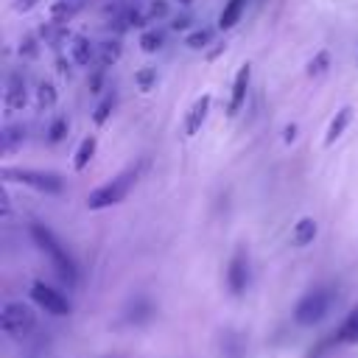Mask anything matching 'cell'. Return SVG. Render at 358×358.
Segmentation results:
<instances>
[{"label": "cell", "instance_id": "6da1fadb", "mask_svg": "<svg viewBox=\"0 0 358 358\" xmlns=\"http://www.w3.org/2000/svg\"><path fill=\"white\" fill-rule=\"evenodd\" d=\"M31 238H34V243L48 255V260L53 263L56 274H59L67 285H73L76 277H78V271H76V263H73V257L67 255V249L56 241V235H53L45 224H31Z\"/></svg>", "mask_w": 358, "mask_h": 358}, {"label": "cell", "instance_id": "7a4b0ae2", "mask_svg": "<svg viewBox=\"0 0 358 358\" xmlns=\"http://www.w3.org/2000/svg\"><path fill=\"white\" fill-rule=\"evenodd\" d=\"M134 179H137V168H129V171L117 173L112 182H106V185L95 187V190L87 196V207H90V210H103V207L120 204V201L129 196V190H131Z\"/></svg>", "mask_w": 358, "mask_h": 358}, {"label": "cell", "instance_id": "3957f363", "mask_svg": "<svg viewBox=\"0 0 358 358\" xmlns=\"http://www.w3.org/2000/svg\"><path fill=\"white\" fill-rule=\"evenodd\" d=\"M0 176L6 182H20L25 187H34L39 193H62L64 185L56 173H45V171H31V168H3Z\"/></svg>", "mask_w": 358, "mask_h": 358}, {"label": "cell", "instance_id": "277c9868", "mask_svg": "<svg viewBox=\"0 0 358 358\" xmlns=\"http://www.w3.org/2000/svg\"><path fill=\"white\" fill-rule=\"evenodd\" d=\"M330 299H333V296H330V291H324V288L310 291L308 296H302L299 305H296V310H294L296 324H302V327L319 324V322L324 319V313L330 310Z\"/></svg>", "mask_w": 358, "mask_h": 358}, {"label": "cell", "instance_id": "5b68a950", "mask_svg": "<svg viewBox=\"0 0 358 358\" xmlns=\"http://www.w3.org/2000/svg\"><path fill=\"white\" fill-rule=\"evenodd\" d=\"M36 319H34V310L22 302H6L3 310H0V327L8 333V336H28L34 330Z\"/></svg>", "mask_w": 358, "mask_h": 358}, {"label": "cell", "instance_id": "8992f818", "mask_svg": "<svg viewBox=\"0 0 358 358\" xmlns=\"http://www.w3.org/2000/svg\"><path fill=\"white\" fill-rule=\"evenodd\" d=\"M31 299L39 308H45L48 313H53V316H67L70 313V302L59 291H53L50 285H45V282H34L31 285Z\"/></svg>", "mask_w": 358, "mask_h": 358}, {"label": "cell", "instance_id": "52a82bcc", "mask_svg": "<svg viewBox=\"0 0 358 358\" xmlns=\"http://www.w3.org/2000/svg\"><path fill=\"white\" fill-rule=\"evenodd\" d=\"M227 285L232 294H243L249 285V260H246L243 249H238L227 266Z\"/></svg>", "mask_w": 358, "mask_h": 358}, {"label": "cell", "instance_id": "ba28073f", "mask_svg": "<svg viewBox=\"0 0 358 358\" xmlns=\"http://www.w3.org/2000/svg\"><path fill=\"white\" fill-rule=\"evenodd\" d=\"M249 78H252V67L249 64H241V70L235 73V81H232V95H229V103H227V115L235 117L246 101V90H249Z\"/></svg>", "mask_w": 358, "mask_h": 358}, {"label": "cell", "instance_id": "9c48e42d", "mask_svg": "<svg viewBox=\"0 0 358 358\" xmlns=\"http://www.w3.org/2000/svg\"><path fill=\"white\" fill-rule=\"evenodd\" d=\"M210 103H213V98H210V95H199V98L193 101V106L187 109V117H185V134H187V137H193V134L201 129V123L207 120Z\"/></svg>", "mask_w": 358, "mask_h": 358}, {"label": "cell", "instance_id": "30bf717a", "mask_svg": "<svg viewBox=\"0 0 358 358\" xmlns=\"http://www.w3.org/2000/svg\"><path fill=\"white\" fill-rule=\"evenodd\" d=\"M81 8H84V0H56V3L50 6V22H53V25H64V22H70Z\"/></svg>", "mask_w": 358, "mask_h": 358}, {"label": "cell", "instance_id": "8fae6325", "mask_svg": "<svg viewBox=\"0 0 358 358\" xmlns=\"http://www.w3.org/2000/svg\"><path fill=\"white\" fill-rule=\"evenodd\" d=\"M28 101V92H25V78L20 73H11L8 78V92H6V103L8 109H22Z\"/></svg>", "mask_w": 358, "mask_h": 358}, {"label": "cell", "instance_id": "7c38bea8", "mask_svg": "<svg viewBox=\"0 0 358 358\" xmlns=\"http://www.w3.org/2000/svg\"><path fill=\"white\" fill-rule=\"evenodd\" d=\"M350 120H352V109H350V106H341V109L336 112V117L330 120L327 131H324V145H333V143L344 134V129L350 126Z\"/></svg>", "mask_w": 358, "mask_h": 358}, {"label": "cell", "instance_id": "4fadbf2b", "mask_svg": "<svg viewBox=\"0 0 358 358\" xmlns=\"http://www.w3.org/2000/svg\"><path fill=\"white\" fill-rule=\"evenodd\" d=\"M316 232H319V224L313 221V218H299L296 224H294V232H291V243L294 246H308V243H313V238H316Z\"/></svg>", "mask_w": 358, "mask_h": 358}, {"label": "cell", "instance_id": "5bb4252c", "mask_svg": "<svg viewBox=\"0 0 358 358\" xmlns=\"http://www.w3.org/2000/svg\"><path fill=\"white\" fill-rule=\"evenodd\" d=\"M22 143H25V126H3V131H0V151L3 154H11Z\"/></svg>", "mask_w": 358, "mask_h": 358}, {"label": "cell", "instance_id": "9a60e30c", "mask_svg": "<svg viewBox=\"0 0 358 358\" xmlns=\"http://www.w3.org/2000/svg\"><path fill=\"white\" fill-rule=\"evenodd\" d=\"M70 53H73V62L76 64H90L92 59H95V48H92V42L90 39H84V36H73V45H70Z\"/></svg>", "mask_w": 358, "mask_h": 358}, {"label": "cell", "instance_id": "2e32d148", "mask_svg": "<svg viewBox=\"0 0 358 358\" xmlns=\"http://www.w3.org/2000/svg\"><path fill=\"white\" fill-rule=\"evenodd\" d=\"M243 3L246 0H227L224 3V8H221V14H218V28L221 31H227V28H232L238 20H241V11H243Z\"/></svg>", "mask_w": 358, "mask_h": 358}, {"label": "cell", "instance_id": "e0dca14e", "mask_svg": "<svg viewBox=\"0 0 358 358\" xmlns=\"http://www.w3.org/2000/svg\"><path fill=\"white\" fill-rule=\"evenodd\" d=\"M336 341H341V344H358V308L341 322V327L336 333Z\"/></svg>", "mask_w": 358, "mask_h": 358}, {"label": "cell", "instance_id": "ac0fdd59", "mask_svg": "<svg viewBox=\"0 0 358 358\" xmlns=\"http://www.w3.org/2000/svg\"><path fill=\"white\" fill-rule=\"evenodd\" d=\"M92 154H95V137H84L81 143H78V148H76V159H73V168L76 171H84L87 168V162L92 159Z\"/></svg>", "mask_w": 358, "mask_h": 358}, {"label": "cell", "instance_id": "d6986e66", "mask_svg": "<svg viewBox=\"0 0 358 358\" xmlns=\"http://www.w3.org/2000/svg\"><path fill=\"white\" fill-rule=\"evenodd\" d=\"M327 67H330V53H327V50H319V53L310 59V64H308V76H310V78H319V76L327 73Z\"/></svg>", "mask_w": 358, "mask_h": 358}, {"label": "cell", "instance_id": "ffe728a7", "mask_svg": "<svg viewBox=\"0 0 358 358\" xmlns=\"http://www.w3.org/2000/svg\"><path fill=\"white\" fill-rule=\"evenodd\" d=\"M210 39H213V31L210 28H201V31H193V34H187V48H193V50H199V48H207L210 45Z\"/></svg>", "mask_w": 358, "mask_h": 358}, {"label": "cell", "instance_id": "44dd1931", "mask_svg": "<svg viewBox=\"0 0 358 358\" xmlns=\"http://www.w3.org/2000/svg\"><path fill=\"white\" fill-rule=\"evenodd\" d=\"M140 48H143L145 53L159 50V48H162V34H159V31H145V34L140 36Z\"/></svg>", "mask_w": 358, "mask_h": 358}, {"label": "cell", "instance_id": "7402d4cb", "mask_svg": "<svg viewBox=\"0 0 358 358\" xmlns=\"http://www.w3.org/2000/svg\"><path fill=\"white\" fill-rule=\"evenodd\" d=\"M120 56V42H103L101 45V64H112Z\"/></svg>", "mask_w": 358, "mask_h": 358}, {"label": "cell", "instance_id": "603a6c76", "mask_svg": "<svg viewBox=\"0 0 358 358\" xmlns=\"http://www.w3.org/2000/svg\"><path fill=\"white\" fill-rule=\"evenodd\" d=\"M36 98H39V106H53L56 103V90L50 84H39Z\"/></svg>", "mask_w": 358, "mask_h": 358}, {"label": "cell", "instance_id": "cb8c5ba5", "mask_svg": "<svg viewBox=\"0 0 358 358\" xmlns=\"http://www.w3.org/2000/svg\"><path fill=\"white\" fill-rule=\"evenodd\" d=\"M112 106H115V98H103L101 103H98V109H95V115H92V120L101 126L106 117H109V112H112Z\"/></svg>", "mask_w": 358, "mask_h": 358}, {"label": "cell", "instance_id": "d4e9b609", "mask_svg": "<svg viewBox=\"0 0 358 358\" xmlns=\"http://www.w3.org/2000/svg\"><path fill=\"white\" fill-rule=\"evenodd\" d=\"M50 143H59V140H64V134H67V120L64 117H56L53 123H50Z\"/></svg>", "mask_w": 358, "mask_h": 358}, {"label": "cell", "instance_id": "484cf974", "mask_svg": "<svg viewBox=\"0 0 358 358\" xmlns=\"http://www.w3.org/2000/svg\"><path fill=\"white\" fill-rule=\"evenodd\" d=\"M154 81H157V73H154V70H143V73H137V84H140L143 92H148Z\"/></svg>", "mask_w": 358, "mask_h": 358}, {"label": "cell", "instance_id": "4316f807", "mask_svg": "<svg viewBox=\"0 0 358 358\" xmlns=\"http://www.w3.org/2000/svg\"><path fill=\"white\" fill-rule=\"evenodd\" d=\"M39 0H14V11H31Z\"/></svg>", "mask_w": 358, "mask_h": 358}, {"label": "cell", "instance_id": "83f0119b", "mask_svg": "<svg viewBox=\"0 0 358 358\" xmlns=\"http://www.w3.org/2000/svg\"><path fill=\"white\" fill-rule=\"evenodd\" d=\"M187 22H190V20H187V17H179V20H176V22H173V28H176V31H179V28H187Z\"/></svg>", "mask_w": 358, "mask_h": 358}, {"label": "cell", "instance_id": "f1b7e54d", "mask_svg": "<svg viewBox=\"0 0 358 358\" xmlns=\"http://www.w3.org/2000/svg\"><path fill=\"white\" fill-rule=\"evenodd\" d=\"M294 131H296V129H294V126H288V129H285V140H294V137H296Z\"/></svg>", "mask_w": 358, "mask_h": 358}, {"label": "cell", "instance_id": "f546056e", "mask_svg": "<svg viewBox=\"0 0 358 358\" xmlns=\"http://www.w3.org/2000/svg\"><path fill=\"white\" fill-rule=\"evenodd\" d=\"M179 3H190V0H179Z\"/></svg>", "mask_w": 358, "mask_h": 358}]
</instances>
